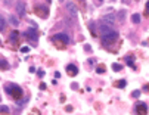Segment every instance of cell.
I'll return each instance as SVG.
<instances>
[{
	"label": "cell",
	"instance_id": "cell-1",
	"mask_svg": "<svg viewBox=\"0 0 149 115\" xmlns=\"http://www.w3.org/2000/svg\"><path fill=\"white\" fill-rule=\"evenodd\" d=\"M99 34H100L103 44H109V43L115 41L117 37H118V33L115 30H112L108 24H100L99 25Z\"/></svg>",
	"mask_w": 149,
	"mask_h": 115
},
{
	"label": "cell",
	"instance_id": "cell-2",
	"mask_svg": "<svg viewBox=\"0 0 149 115\" xmlns=\"http://www.w3.org/2000/svg\"><path fill=\"white\" fill-rule=\"evenodd\" d=\"M6 91H8V93H9L10 96L16 98V99H19L21 96H22V89H21L19 86H16V84L8 86V87H6Z\"/></svg>",
	"mask_w": 149,
	"mask_h": 115
},
{
	"label": "cell",
	"instance_id": "cell-3",
	"mask_svg": "<svg viewBox=\"0 0 149 115\" xmlns=\"http://www.w3.org/2000/svg\"><path fill=\"white\" fill-rule=\"evenodd\" d=\"M53 40L55 41H61L62 44H68L70 43V37L65 33H58L56 36H53Z\"/></svg>",
	"mask_w": 149,
	"mask_h": 115
},
{
	"label": "cell",
	"instance_id": "cell-4",
	"mask_svg": "<svg viewBox=\"0 0 149 115\" xmlns=\"http://www.w3.org/2000/svg\"><path fill=\"white\" fill-rule=\"evenodd\" d=\"M65 9L68 10V13L71 15V16H77V13H78V10H77V8H75V5L72 3V2H68L67 5H65Z\"/></svg>",
	"mask_w": 149,
	"mask_h": 115
},
{
	"label": "cell",
	"instance_id": "cell-5",
	"mask_svg": "<svg viewBox=\"0 0 149 115\" xmlns=\"http://www.w3.org/2000/svg\"><path fill=\"white\" fill-rule=\"evenodd\" d=\"M25 36H27L28 38H31L33 41H36V40H37V37H38V34H37V30H36V28H28V30L25 31Z\"/></svg>",
	"mask_w": 149,
	"mask_h": 115
},
{
	"label": "cell",
	"instance_id": "cell-6",
	"mask_svg": "<svg viewBox=\"0 0 149 115\" xmlns=\"http://www.w3.org/2000/svg\"><path fill=\"white\" fill-rule=\"evenodd\" d=\"M16 13L19 16H24L25 15V3L24 2H18L16 3Z\"/></svg>",
	"mask_w": 149,
	"mask_h": 115
},
{
	"label": "cell",
	"instance_id": "cell-7",
	"mask_svg": "<svg viewBox=\"0 0 149 115\" xmlns=\"http://www.w3.org/2000/svg\"><path fill=\"white\" fill-rule=\"evenodd\" d=\"M67 72H68L70 75H77V72H78V70H77V66H75V65H72V63H70V65L67 66Z\"/></svg>",
	"mask_w": 149,
	"mask_h": 115
},
{
	"label": "cell",
	"instance_id": "cell-8",
	"mask_svg": "<svg viewBox=\"0 0 149 115\" xmlns=\"http://www.w3.org/2000/svg\"><path fill=\"white\" fill-rule=\"evenodd\" d=\"M136 112H137V114H146V112H148L146 105H145V103H137V105H136Z\"/></svg>",
	"mask_w": 149,
	"mask_h": 115
},
{
	"label": "cell",
	"instance_id": "cell-9",
	"mask_svg": "<svg viewBox=\"0 0 149 115\" xmlns=\"http://www.w3.org/2000/svg\"><path fill=\"white\" fill-rule=\"evenodd\" d=\"M102 19H103V21H106V22H109V25H111L112 22H114V19H115V16H114L112 13H111V15L108 13V15H103V18H102Z\"/></svg>",
	"mask_w": 149,
	"mask_h": 115
},
{
	"label": "cell",
	"instance_id": "cell-10",
	"mask_svg": "<svg viewBox=\"0 0 149 115\" xmlns=\"http://www.w3.org/2000/svg\"><path fill=\"white\" fill-rule=\"evenodd\" d=\"M18 37H19V33L18 31H12L10 33V41L12 43H16L18 41Z\"/></svg>",
	"mask_w": 149,
	"mask_h": 115
},
{
	"label": "cell",
	"instance_id": "cell-11",
	"mask_svg": "<svg viewBox=\"0 0 149 115\" xmlns=\"http://www.w3.org/2000/svg\"><path fill=\"white\" fill-rule=\"evenodd\" d=\"M132 22H133V24H139V22H140V15L139 13H133L132 15Z\"/></svg>",
	"mask_w": 149,
	"mask_h": 115
},
{
	"label": "cell",
	"instance_id": "cell-12",
	"mask_svg": "<svg viewBox=\"0 0 149 115\" xmlns=\"http://www.w3.org/2000/svg\"><path fill=\"white\" fill-rule=\"evenodd\" d=\"M5 28H6V21L2 15H0V31H5Z\"/></svg>",
	"mask_w": 149,
	"mask_h": 115
},
{
	"label": "cell",
	"instance_id": "cell-13",
	"mask_svg": "<svg viewBox=\"0 0 149 115\" xmlns=\"http://www.w3.org/2000/svg\"><path fill=\"white\" fill-rule=\"evenodd\" d=\"M8 68H9V63L5 59H0V70H8Z\"/></svg>",
	"mask_w": 149,
	"mask_h": 115
},
{
	"label": "cell",
	"instance_id": "cell-14",
	"mask_svg": "<svg viewBox=\"0 0 149 115\" xmlns=\"http://www.w3.org/2000/svg\"><path fill=\"white\" fill-rule=\"evenodd\" d=\"M125 61H127V63H129V66L134 70L136 65H134V62H133V58H132V56H127V58H125Z\"/></svg>",
	"mask_w": 149,
	"mask_h": 115
},
{
	"label": "cell",
	"instance_id": "cell-15",
	"mask_svg": "<svg viewBox=\"0 0 149 115\" xmlns=\"http://www.w3.org/2000/svg\"><path fill=\"white\" fill-rule=\"evenodd\" d=\"M125 84H127V83H125V80H120V81H117V83H115V86H117L118 89H124V87H125Z\"/></svg>",
	"mask_w": 149,
	"mask_h": 115
},
{
	"label": "cell",
	"instance_id": "cell-16",
	"mask_svg": "<svg viewBox=\"0 0 149 115\" xmlns=\"http://www.w3.org/2000/svg\"><path fill=\"white\" fill-rule=\"evenodd\" d=\"M9 22H10L12 25H18V24H19V21H18V19H16V16H13V15L9 18Z\"/></svg>",
	"mask_w": 149,
	"mask_h": 115
},
{
	"label": "cell",
	"instance_id": "cell-17",
	"mask_svg": "<svg viewBox=\"0 0 149 115\" xmlns=\"http://www.w3.org/2000/svg\"><path fill=\"white\" fill-rule=\"evenodd\" d=\"M112 70H114V71H121V70H123V66L118 65V63H112Z\"/></svg>",
	"mask_w": 149,
	"mask_h": 115
},
{
	"label": "cell",
	"instance_id": "cell-18",
	"mask_svg": "<svg viewBox=\"0 0 149 115\" xmlns=\"http://www.w3.org/2000/svg\"><path fill=\"white\" fill-rule=\"evenodd\" d=\"M2 112H9V108L6 105H0V114Z\"/></svg>",
	"mask_w": 149,
	"mask_h": 115
},
{
	"label": "cell",
	"instance_id": "cell-19",
	"mask_svg": "<svg viewBox=\"0 0 149 115\" xmlns=\"http://www.w3.org/2000/svg\"><path fill=\"white\" fill-rule=\"evenodd\" d=\"M21 52H22V53H28L30 47H28V46H22V47H21Z\"/></svg>",
	"mask_w": 149,
	"mask_h": 115
},
{
	"label": "cell",
	"instance_id": "cell-20",
	"mask_svg": "<svg viewBox=\"0 0 149 115\" xmlns=\"http://www.w3.org/2000/svg\"><path fill=\"white\" fill-rule=\"evenodd\" d=\"M99 74H103V71H105V66L103 65H100V66H97V70H96Z\"/></svg>",
	"mask_w": 149,
	"mask_h": 115
},
{
	"label": "cell",
	"instance_id": "cell-21",
	"mask_svg": "<svg viewBox=\"0 0 149 115\" xmlns=\"http://www.w3.org/2000/svg\"><path fill=\"white\" fill-rule=\"evenodd\" d=\"M132 96H133V98H139V96H140V90H134L133 93H132Z\"/></svg>",
	"mask_w": 149,
	"mask_h": 115
},
{
	"label": "cell",
	"instance_id": "cell-22",
	"mask_svg": "<svg viewBox=\"0 0 149 115\" xmlns=\"http://www.w3.org/2000/svg\"><path fill=\"white\" fill-rule=\"evenodd\" d=\"M118 18L123 21V19L125 18V10H121V12H120V15H118Z\"/></svg>",
	"mask_w": 149,
	"mask_h": 115
},
{
	"label": "cell",
	"instance_id": "cell-23",
	"mask_svg": "<svg viewBox=\"0 0 149 115\" xmlns=\"http://www.w3.org/2000/svg\"><path fill=\"white\" fill-rule=\"evenodd\" d=\"M37 74H38V77H45V71H41V70H40Z\"/></svg>",
	"mask_w": 149,
	"mask_h": 115
},
{
	"label": "cell",
	"instance_id": "cell-24",
	"mask_svg": "<svg viewBox=\"0 0 149 115\" xmlns=\"http://www.w3.org/2000/svg\"><path fill=\"white\" fill-rule=\"evenodd\" d=\"M84 49H86L87 52H90V50H92V47H90V46H89V44H86V46H84Z\"/></svg>",
	"mask_w": 149,
	"mask_h": 115
},
{
	"label": "cell",
	"instance_id": "cell-25",
	"mask_svg": "<svg viewBox=\"0 0 149 115\" xmlns=\"http://www.w3.org/2000/svg\"><path fill=\"white\" fill-rule=\"evenodd\" d=\"M143 90H145V91H149V84H148V86L145 84V86H143Z\"/></svg>",
	"mask_w": 149,
	"mask_h": 115
},
{
	"label": "cell",
	"instance_id": "cell-26",
	"mask_svg": "<svg viewBox=\"0 0 149 115\" xmlns=\"http://www.w3.org/2000/svg\"><path fill=\"white\" fill-rule=\"evenodd\" d=\"M148 12H149V2H148V5H146V9H145V13L148 15Z\"/></svg>",
	"mask_w": 149,
	"mask_h": 115
},
{
	"label": "cell",
	"instance_id": "cell-27",
	"mask_svg": "<svg viewBox=\"0 0 149 115\" xmlns=\"http://www.w3.org/2000/svg\"><path fill=\"white\" fill-rule=\"evenodd\" d=\"M97 2H99V3H102V2H103V0H97Z\"/></svg>",
	"mask_w": 149,
	"mask_h": 115
},
{
	"label": "cell",
	"instance_id": "cell-28",
	"mask_svg": "<svg viewBox=\"0 0 149 115\" xmlns=\"http://www.w3.org/2000/svg\"><path fill=\"white\" fill-rule=\"evenodd\" d=\"M59 2H63V0H59Z\"/></svg>",
	"mask_w": 149,
	"mask_h": 115
},
{
	"label": "cell",
	"instance_id": "cell-29",
	"mask_svg": "<svg viewBox=\"0 0 149 115\" xmlns=\"http://www.w3.org/2000/svg\"><path fill=\"white\" fill-rule=\"evenodd\" d=\"M80 2H84V0H80Z\"/></svg>",
	"mask_w": 149,
	"mask_h": 115
}]
</instances>
